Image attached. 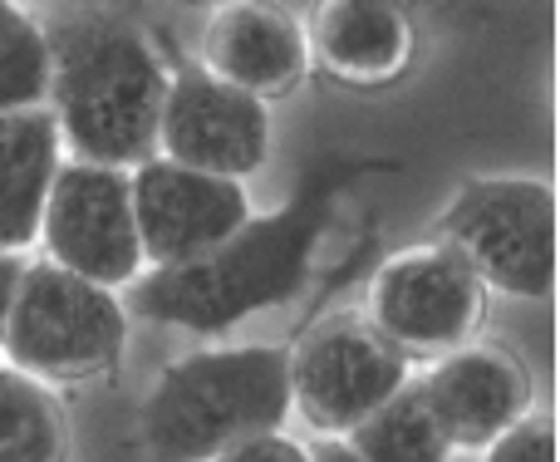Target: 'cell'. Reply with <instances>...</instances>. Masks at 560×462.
Here are the masks:
<instances>
[{"mask_svg": "<svg viewBox=\"0 0 560 462\" xmlns=\"http://www.w3.org/2000/svg\"><path fill=\"white\" fill-rule=\"evenodd\" d=\"M487 286L447 241L388 256L369 280V325L413 365L463 349L482 325Z\"/></svg>", "mask_w": 560, "mask_h": 462, "instance_id": "obj_6", "label": "cell"}, {"mask_svg": "<svg viewBox=\"0 0 560 462\" xmlns=\"http://www.w3.org/2000/svg\"><path fill=\"white\" fill-rule=\"evenodd\" d=\"M128 193H133L143 270L202 256L252 217V197L236 177L183 168L173 158H148L128 168Z\"/></svg>", "mask_w": 560, "mask_h": 462, "instance_id": "obj_10", "label": "cell"}, {"mask_svg": "<svg viewBox=\"0 0 560 462\" xmlns=\"http://www.w3.org/2000/svg\"><path fill=\"white\" fill-rule=\"evenodd\" d=\"M482 462H560L556 458V424L551 418L522 414L512 428H502V434L482 448Z\"/></svg>", "mask_w": 560, "mask_h": 462, "instance_id": "obj_18", "label": "cell"}, {"mask_svg": "<svg viewBox=\"0 0 560 462\" xmlns=\"http://www.w3.org/2000/svg\"><path fill=\"white\" fill-rule=\"evenodd\" d=\"M49 39V118L59 143L84 163L138 168L158 158V114L167 69L133 20L84 10L45 30Z\"/></svg>", "mask_w": 560, "mask_h": 462, "instance_id": "obj_2", "label": "cell"}, {"mask_svg": "<svg viewBox=\"0 0 560 462\" xmlns=\"http://www.w3.org/2000/svg\"><path fill=\"white\" fill-rule=\"evenodd\" d=\"M310 462H359V458L345 448V438H319V443L310 448Z\"/></svg>", "mask_w": 560, "mask_h": 462, "instance_id": "obj_21", "label": "cell"}, {"mask_svg": "<svg viewBox=\"0 0 560 462\" xmlns=\"http://www.w3.org/2000/svg\"><path fill=\"white\" fill-rule=\"evenodd\" d=\"M69 418L35 374L0 365V462H65Z\"/></svg>", "mask_w": 560, "mask_h": 462, "instance_id": "obj_16", "label": "cell"}, {"mask_svg": "<svg viewBox=\"0 0 560 462\" xmlns=\"http://www.w3.org/2000/svg\"><path fill=\"white\" fill-rule=\"evenodd\" d=\"M438 241L487 290L546 300L556 290V193L541 177H472L438 217Z\"/></svg>", "mask_w": 560, "mask_h": 462, "instance_id": "obj_5", "label": "cell"}, {"mask_svg": "<svg viewBox=\"0 0 560 462\" xmlns=\"http://www.w3.org/2000/svg\"><path fill=\"white\" fill-rule=\"evenodd\" d=\"M359 173V163L325 158L276 212L246 217L226 241L177 266H153L128 280V305L143 320L177 325L192 335H222L256 310L285 305L310 276L315 246L329 227L335 197Z\"/></svg>", "mask_w": 560, "mask_h": 462, "instance_id": "obj_1", "label": "cell"}, {"mask_svg": "<svg viewBox=\"0 0 560 462\" xmlns=\"http://www.w3.org/2000/svg\"><path fill=\"white\" fill-rule=\"evenodd\" d=\"M128 310L108 286L74 276L55 261H25L5 320L0 355L39 384L108 374L124 355Z\"/></svg>", "mask_w": 560, "mask_h": 462, "instance_id": "obj_4", "label": "cell"}, {"mask_svg": "<svg viewBox=\"0 0 560 462\" xmlns=\"http://www.w3.org/2000/svg\"><path fill=\"white\" fill-rule=\"evenodd\" d=\"M55 168L59 134L49 108L0 114V251H25L35 241Z\"/></svg>", "mask_w": 560, "mask_h": 462, "instance_id": "obj_14", "label": "cell"}, {"mask_svg": "<svg viewBox=\"0 0 560 462\" xmlns=\"http://www.w3.org/2000/svg\"><path fill=\"white\" fill-rule=\"evenodd\" d=\"M49 94V39L15 0H0V114L39 108Z\"/></svg>", "mask_w": 560, "mask_h": 462, "instance_id": "obj_17", "label": "cell"}, {"mask_svg": "<svg viewBox=\"0 0 560 462\" xmlns=\"http://www.w3.org/2000/svg\"><path fill=\"white\" fill-rule=\"evenodd\" d=\"M158 158L242 183L246 173H256L271 158L266 99L246 94V89L207 74V69H183L177 79H167L163 94Z\"/></svg>", "mask_w": 560, "mask_h": 462, "instance_id": "obj_9", "label": "cell"}, {"mask_svg": "<svg viewBox=\"0 0 560 462\" xmlns=\"http://www.w3.org/2000/svg\"><path fill=\"white\" fill-rule=\"evenodd\" d=\"M207 462H310V448L285 434H256V438H242V443L222 448V453Z\"/></svg>", "mask_w": 560, "mask_h": 462, "instance_id": "obj_19", "label": "cell"}, {"mask_svg": "<svg viewBox=\"0 0 560 462\" xmlns=\"http://www.w3.org/2000/svg\"><path fill=\"white\" fill-rule=\"evenodd\" d=\"M20 251H0V345H5V320H10V300H15V286H20Z\"/></svg>", "mask_w": 560, "mask_h": 462, "instance_id": "obj_20", "label": "cell"}, {"mask_svg": "<svg viewBox=\"0 0 560 462\" xmlns=\"http://www.w3.org/2000/svg\"><path fill=\"white\" fill-rule=\"evenodd\" d=\"M183 5H202V10H217V5H232V0H183Z\"/></svg>", "mask_w": 560, "mask_h": 462, "instance_id": "obj_22", "label": "cell"}, {"mask_svg": "<svg viewBox=\"0 0 560 462\" xmlns=\"http://www.w3.org/2000/svg\"><path fill=\"white\" fill-rule=\"evenodd\" d=\"M45 256L94 286L124 290L133 276H143V246L133 227V193H128V168L108 163H59L49 177L39 231Z\"/></svg>", "mask_w": 560, "mask_h": 462, "instance_id": "obj_7", "label": "cell"}, {"mask_svg": "<svg viewBox=\"0 0 560 462\" xmlns=\"http://www.w3.org/2000/svg\"><path fill=\"white\" fill-rule=\"evenodd\" d=\"M290 355V408L319 438H345L394 389L408 384V359L369 320L329 315L300 335Z\"/></svg>", "mask_w": 560, "mask_h": 462, "instance_id": "obj_8", "label": "cell"}, {"mask_svg": "<svg viewBox=\"0 0 560 462\" xmlns=\"http://www.w3.org/2000/svg\"><path fill=\"white\" fill-rule=\"evenodd\" d=\"M305 45L339 84H394L413 59V20L404 0H315Z\"/></svg>", "mask_w": 560, "mask_h": 462, "instance_id": "obj_13", "label": "cell"}, {"mask_svg": "<svg viewBox=\"0 0 560 462\" xmlns=\"http://www.w3.org/2000/svg\"><path fill=\"white\" fill-rule=\"evenodd\" d=\"M202 69L256 99H280L300 89L310 69L305 25L280 0L217 5L202 30Z\"/></svg>", "mask_w": 560, "mask_h": 462, "instance_id": "obj_12", "label": "cell"}, {"mask_svg": "<svg viewBox=\"0 0 560 462\" xmlns=\"http://www.w3.org/2000/svg\"><path fill=\"white\" fill-rule=\"evenodd\" d=\"M290 418V355L280 345H232L183 355L153 379L138 438L158 462H207Z\"/></svg>", "mask_w": 560, "mask_h": 462, "instance_id": "obj_3", "label": "cell"}, {"mask_svg": "<svg viewBox=\"0 0 560 462\" xmlns=\"http://www.w3.org/2000/svg\"><path fill=\"white\" fill-rule=\"evenodd\" d=\"M345 448L359 462H453V443H447L443 428L428 414L423 394H418V379H408L374 414L359 418L345 434Z\"/></svg>", "mask_w": 560, "mask_h": 462, "instance_id": "obj_15", "label": "cell"}, {"mask_svg": "<svg viewBox=\"0 0 560 462\" xmlns=\"http://www.w3.org/2000/svg\"><path fill=\"white\" fill-rule=\"evenodd\" d=\"M418 394L453 453H482L502 428L532 414V379L502 345H463L438 355L418 379Z\"/></svg>", "mask_w": 560, "mask_h": 462, "instance_id": "obj_11", "label": "cell"}]
</instances>
